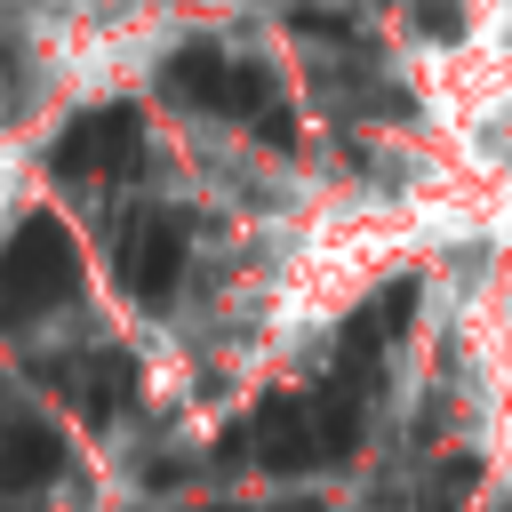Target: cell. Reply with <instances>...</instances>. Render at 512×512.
<instances>
[{
    "label": "cell",
    "instance_id": "6da1fadb",
    "mask_svg": "<svg viewBox=\"0 0 512 512\" xmlns=\"http://www.w3.org/2000/svg\"><path fill=\"white\" fill-rule=\"evenodd\" d=\"M80 296V248L56 216H24L0 248V328H24Z\"/></svg>",
    "mask_w": 512,
    "mask_h": 512
},
{
    "label": "cell",
    "instance_id": "7a4b0ae2",
    "mask_svg": "<svg viewBox=\"0 0 512 512\" xmlns=\"http://www.w3.org/2000/svg\"><path fill=\"white\" fill-rule=\"evenodd\" d=\"M160 88H168V104H184V112H216V120H264V112H280V88H272V72L264 64H248V56H224V48H176L168 64H160Z\"/></svg>",
    "mask_w": 512,
    "mask_h": 512
},
{
    "label": "cell",
    "instance_id": "3957f363",
    "mask_svg": "<svg viewBox=\"0 0 512 512\" xmlns=\"http://www.w3.org/2000/svg\"><path fill=\"white\" fill-rule=\"evenodd\" d=\"M48 168H56V176H72V184H128V176L144 168V120H136V104L80 112V120L56 136Z\"/></svg>",
    "mask_w": 512,
    "mask_h": 512
},
{
    "label": "cell",
    "instance_id": "277c9868",
    "mask_svg": "<svg viewBox=\"0 0 512 512\" xmlns=\"http://www.w3.org/2000/svg\"><path fill=\"white\" fill-rule=\"evenodd\" d=\"M112 272H120V288H128L136 304H168L176 280H184V216L136 208V216L120 224V240H112Z\"/></svg>",
    "mask_w": 512,
    "mask_h": 512
},
{
    "label": "cell",
    "instance_id": "5b68a950",
    "mask_svg": "<svg viewBox=\"0 0 512 512\" xmlns=\"http://www.w3.org/2000/svg\"><path fill=\"white\" fill-rule=\"evenodd\" d=\"M56 472H64V432L0 392V496H40Z\"/></svg>",
    "mask_w": 512,
    "mask_h": 512
},
{
    "label": "cell",
    "instance_id": "8992f818",
    "mask_svg": "<svg viewBox=\"0 0 512 512\" xmlns=\"http://www.w3.org/2000/svg\"><path fill=\"white\" fill-rule=\"evenodd\" d=\"M48 376H64V392H72V408H80L88 424H112L120 400H128V384H136L128 352H80V360H56Z\"/></svg>",
    "mask_w": 512,
    "mask_h": 512
},
{
    "label": "cell",
    "instance_id": "52a82bcc",
    "mask_svg": "<svg viewBox=\"0 0 512 512\" xmlns=\"http://www.w3.org/2000/svg\"><path fill=\"white\" fill-rule=\"evenodd\" d=\"M280 512H320V504H280Z\"/></svg>",
    "mask_w": 512,
    "mask_h": 512
}]
</instances>
